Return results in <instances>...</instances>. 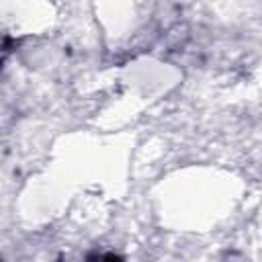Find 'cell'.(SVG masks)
<instances>
[{
    "label": "cell",
    "mask_w": 262,
    "mask_h": 262,
    "mask_svg": "<svg viewBox=\"0 0 262 262\" xmlns=\"http://www.w3.org/2000/svg\"><path fill=\"white\" fill-rule=\"evenodd\" d=\"M94 262H123V258H119L117 254H111V252H108V254H100Z\"/></svg>",
    "instance_id": "cell-1"
}]
</instances>
